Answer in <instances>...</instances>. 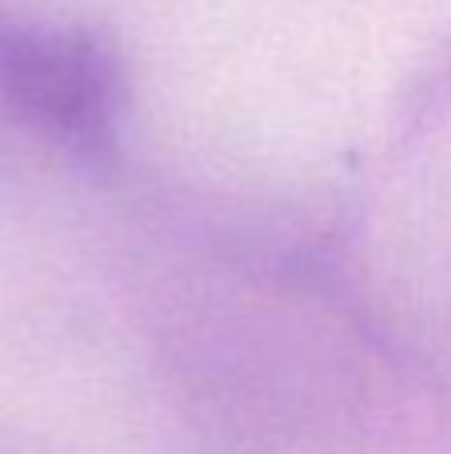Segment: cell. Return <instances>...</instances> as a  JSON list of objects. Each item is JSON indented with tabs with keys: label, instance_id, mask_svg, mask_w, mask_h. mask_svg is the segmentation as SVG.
Returning a JSON list of instances; mask_svg holds the SVG:
<instances>
[{
	"label": "cell",
	"instance_id": "obj_1",
	"mask_svg": "<svg viewBox=\"0 0 451 454\" xmlns=\"http://www.w3.org/2000/svg\"><path fill=\"white\" fill-rule=\"evenodd\" d=\"M124 96V64L100 32L0 4V116L80 160H108Z\"/></svg>",
	"mask_w": 451,
	"mask_h": 454
}]
</instances>
